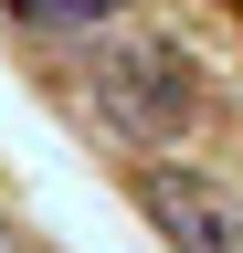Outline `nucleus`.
Here are the masks:
<instances>
[{"label": "nucleus", "mask_w": 243, "mask_h": 253, "mask_svg": "<svg viewBox=\"0 0 243 253\" xmlns=\"http://www.w3.org/2000/svg\"><path fill=\"white\" fill-rule=\"evenodd\" d=\"M85 106H96L127 148H159V137H180V126L201 116V84H191V63H180L169 42L127 32V42H106L96 63H85Z\"/></svg>", "instance_id": "1"}, {"label": "nucleus", "mask_w": 243, "mask_h": 253, "mask_svg": "<svg viewBox=\"0 0 243 253\" xmlns=\"http://www.w3.org/2000/svg\"><path fill=\"white\" fill-rule=\"evenodd\" d=\"M0 253H32V243H21V232H11V221H0Z\"/></svg>", "instance_id": "4"}, {"label": "nucleus", "mask_w": 243, "mask_h": 253, "mask_svg": "<svg viewBox=\"0 0 243 253\" xmlns=\"http://www.w3.org/2000/svg\"><path fill=\"white\" fill-rule=\"evenodd\" d=\"M11 11L32 21V32H96V21L127 11V0H11Z\"/></svg>", "instance_id": "3"}, {"label": "nucleus", "mask_w": 243, "mask_h": 253, "mask_svg": "<svg viewBox=\"0 0 243 253\" xmlns=\"http://www.w3.org/2000/svg\"><path fill=\"white\" fill-rule=\"evenodd\" d=\"M138 211L169 232V253H243V190L211 169H138Z\"/></svg>", "instance_id": "2"}]
</instances>
